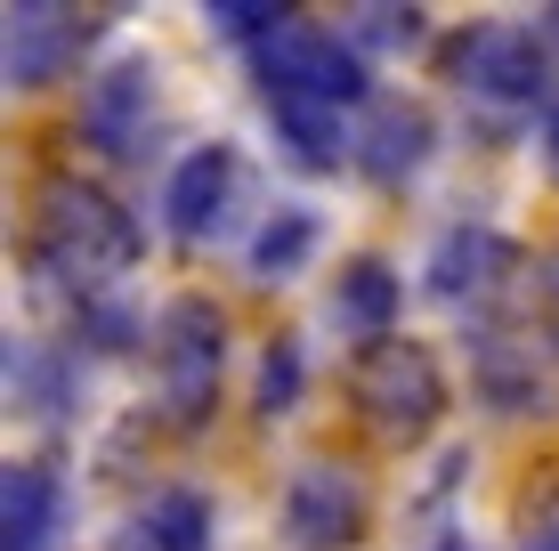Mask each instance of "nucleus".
<instances>
[{"mask_svg":"<svg viewBox=\"0 0 559 551\" xmlns=\"http://www.w3.org/2000/svg\"><path fill=\"white\" fill-rule=\"evenodd\" d=\"M203 16L227 33V41H252V49H260V41H276V33L293 25L300 9H276V0H211Z\"/></svg>","mask_w":559,"mask_h":551,"instance_id":"nucleus-17","label":"nucleus"},{"mask_svg":"<svg viewBox=\"0 0 559 551\" xmlns=\"http://www.w3.org/2000/svg\"><path fill=\"white\" fill-rule=\"evenodd\" d=\"M236 179H243L236 146H195V155L170 170V187H163V219H170V236H179V243H211V236L227 227Z\"/></svg>","mask_w":559,"mask_h":551,"instance_id":"nucleus-9","label":"nucleus"},{"mask_svg":"<svg viewBox=\"0 0 559 551\" xmlns=\"http://www.w3.org/2000/svg\"><path fill=\"white\" fill-rule=\"evenodd\" d=\"M438 551H471V543H462V536H447V543H438Z\"/></svg>","mask_w":559,"mask_h":551,"instance_id":"nucleus-21","label":"nucleus"},{"mask_svg":"<svg viewBox=\"0 0 559 551\" xmlns=\"http://www.w3.org/2000/svg\"><path fill=\"white\" fill-rule=\"evenodd\" d=\"M357 41H373V49H414L421 41V9H390V0H381V9H357Z\"/></svg>","mask_w":559,"mask_h":551,"instance_id":"nucleus-19","label":"nucleus"},{"mask_svg":"<svg viewBox=\"0 0 559 551\" xmlns=\"http://www.w3.org/2000/svg\"><path fill=\"white\" fill-rule=\"evenodd\" d=\"M66 527V487L49 463H9L0 479V551H49V536Z\"/></svg>","mask_w":559,"mask_h":551,"instance_id":"nucleus-11","label":"nucleus"},{"mask_svg":"<svg viewBox=\"0 0 559 551\" xmlns=\"http://www.w3.org/2000/svg\"><path fill=\"white\" fill-rule=\"evenodd\" d=\"M219 366H227V316L211 300H170L154 325V382H163V414L170 430H195L219 406Z\"/></svg>","mask_w":559,"mask_h":551,"instance_id":"nucleus-4","label":"nucleus"},{"mask_svg":"<svg viewBox=\"0 0 559 551\" xmlns=\"http://www.w3.org/2000/svg\"><path fill=\"white\" fill-rule=\"evenodd\" d=\"M146 551H211V503L195 487H163V495L146 503Z\"/></svg>","mask_w":559,"mask_h":551,"instance_id":"nucleus-15","label":"nucleus"},{"mask_svg":"<svg viewBox=\"0 0 559 551\" xmlns=\"http://www.w3.org/2000/svg\"><path fill=\"white\" fill-rule=\"evenodd\" d=\"M349 397L390 446H421L438 430V414H447V373H438V357L421 340L390 333L349 357Z\"/></svg>","mask_w":559,"mask_h":551,"instance_id":"nucleus-3","label":"nucleus"},{"mask_svg":"<svg viewBox=\"0 0 559 551\" xmlns=\"http://www.w3.org/2000/svg\"><path fill=\"white\" fill-rule=\"evenodd\" d=\"M293 397H300V340H276L260 366V414L276 422V414H293Z\"/></svg>","mask_w":559,"mask_h":551,"instance_id":"nucleus-18","label":"nucleus"},{"mask_svg":"<svg viewBox=\"0 0 559 551\" xmlns=\"http://www.w3.org/2000/svg\"><path fill=\"white\" fill-rule=\"evenodd\" d=\"M544 300H551V325H559V252H551V276H544Z\"/></svg>","mask_w":559,"mask_h":551,"instance_id":"nucleus-20","label":"nucleus"},{"mask_svg":"<svg viewBox=\"0 0 559 551\" xmlns=\"http://www.w3.org/2000/svg\"><path fill=\"white\" fill-rule=\"evenodd\" d=\"M90 41H98V16H90V9H66V0H16L9 25H0V73H9V89H49Z\"/></svg>","mask_w":559,"mask_h":551,"instance_id":"nucleus-7","label":"nucleus"},{"mask_svg":"<svg viewBox=\"0 0 559 551\" xmlns=\"http://www.w3.org/2000/svg\"><path fill=\"white\" fill-rule=\"evenodd\" d=\"M365 527H373V487H365V470L317 454V463H300L293 479H284V543L293 551H357Z\"/></svg>","mask_w":559,"mask_h":551,"instance_id":"nucleus-5","label":"nucleus"},{"mask_svg":"<svg viewBox=\"0 0 559 551\" xmlns=\"http://www.w3.org/2000/svg\"><path fill=\"white\" fill-rule=\"evenodd\" d=\"M33 260H41L49 276L98 292V284L139 268V227H130V212L106 195V187L49 179L41 187V212H33Z\"/></svg>","mask_w":559,"mask_h":551,"instance_id":"nucleus-2","label":"nucleus"},{"mask_svg":"<svg viewBox=\"0 0 559 551\" xmlns=\"http://www.w3.org/2000/svg\"><path fill=\"white\" fill-rule=\"evenodd\" d=\"M333 316L349 333H365V340H390L397 325V268L390 260H349V268H341V292H333Z\"/></svg>","mask_w":559,"mask_h":551,"instance_id":"nucleus-14","label":"nucleus"},{"mask_svg":"<svg viewBox=\"0 0 559 551\" xmlns=\"http://www.w3.org/2000/svg\"><path fill=\"white\" fill-rule=\"evenodd\" d=\"M478 390L503 414H535L544 406V373H535V340L519 333H478Z\"/></svg>","mask_w":559,"mask_h":551,"instance_id":"nucleus-13","label":"nucleus"},{"mask_svg":"<svg viewBox=\"0 0 559 551\" xmlns=\"http://www.w3.org/2000/svg\"><path fill=\"white\" fill-rule=\"evenodd\" d=\"M511 276H519V243L495 236V227H454L430 252V292L454 300V309H487Z\"/></svg>","mask_w":559,"mask_h":551,"instance_id":"nucleus-10","label":"nucleus"},{"mask_svg":"<svg viewBox=\"0 0 559 551\" xmlns=\"http://www.w3.org/2000/svg\"><path fill=\"white\" fill-rule=\"evenodd\" d=\"M447 73H454L462 98L535 106V98H544V33H535V25H471L447 49Z\"/></svg>","mask_w":559,"mask_h":551,"instance_id":"nucleus-6","label":"nucleus"},{"mask_svg":"<svg viewBox=\"0 0 559 551\" xmlns=\"http://www.w3.org/2000/svg\"><path fill=\"white\" fill-rule=\"evenodd\" d=\"M535 551H559V527H551V536H544V543H535Z\"/></svg>","mask_w":559,"mask_h":551,"instance_id":"nucleus-22","label":"nucleus"},{"mask_svg":"<svg viewBox=\"0 0 559 551\" xmlns=\"http://www.w3.org/2000/svg\"><path fill=\"white\" fill-rule=\"evenodd\" d=\"M308 243H317V219H308V212H276V219L260 227V243H252V276L260 284L293 276L300 260H308Z\"/></svg>","mask_w":559,"mask_h":551,"instance_id":"nucleus-16","label":"nucleus"},{"mask_svg":"<svg viewBox=\"0 0 559 551\" xmlns=\"http://www.w3.org/2000/svg\"><path fill=\"white\" fill-rule=\"evenodd\" d=\"M252 57H260V98H267V113H276L284 146H293L308 170H341V155H349L341 113L365 106L357 41H341V33L293 16V25H284L276 41H260Z\"/></svg>","mask_w":559,"mask_h":551,"instance_id":"nucleus-1","label":"nucleus"},{"mask_svg":"<svg viewBox=\"0 0 559 551\" xmlns=\"http://www.w3.org/2000/svg\"><path fill=\"white\" fill-rule=\"evenodd\" d=\"M154 130V65L146 57H114L106 73H90L82 89V139L98 146L106 163H130Z\"/></svg>","mask_w":559,"mask_h":551,"instance_id":"nucleus-8","label":"nucleus"},{"mask_svg":"<svg viewBox=\"0 0 559 551\" xmlns=\"http://www.w3.org/2000/svg\"><path fill=\"white\" fill-rule=\"evenodd\" d=\"M357 163L373 170V179H414L421 163H430V113H421L414 98H373V113H365L357 130Z\"/></svg>","mask_w":559,"mask_h":551,"instance_id":"nucleus-12","label":"nucleus"}]
</instances>
